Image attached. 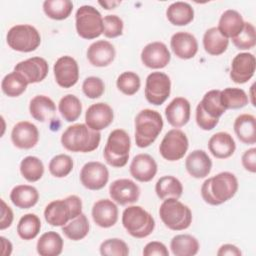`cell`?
<instances>
[{
	"instance_id": "1",
	"label": "cell",
	"mask_w": 256,
	"mask_h": 256,
	"mask_svg": "<svg viewBox=\"0 0 256 256\" xmlns=\"http://www.w3.org/2000/svg\"><path fill=\"white\" fill-rule=\"evenodd\" d=\"M237 190L238 180L236 176L231 172L224 171L203 182L201 196L207 204L217 206L230 200Z\"/></svg>"
},
{
	"instance_id": "2",
	"label": "cell",
	"mask_w": 256,
	"mask_h": 256,
	"mask_svg": "<svg viewBox=\"0 0 256 256\" xmlns=\"http://www.w3.org/2000/svg\"><path fill=\"white\" fill-rule=\"evenodd\" d=\"M100 140V132L92 130L83 123L67 127L61 136V144L71 152H92L98 148Z\"/></svg>"
},
{
	"instance_id": "3",
	"label": "cell",
	"mask_w": 256,
	"mask_h": 256,
	"mask_svg": "<svg viewBox=\"0 0 256 256\" xmlns=\"http://www.w3.org/2000/svg\"><path fill=\"white\" fill-rule=\"evenodd\" d=\"M163 129L161 114L152 109H143L135 117V142L139 148L150 146Z\"/></svg>"
},
{
	"instance_id": "4",
	"label": "cell",
	"mask_w": 256,
	"mask_h": 256,
	"mask_svg": "<svg viewBox=\"0 0 256 256\" xmlns=\"http://www.w3.org/2000/svg\"><path fill=\"white\" fill-rule=\"evenodd\" d=\"M82 213V200L77 195L50 202L44 210V218L51 226H64Z\"/></svg>"
},
{
	"instance_id": "5",
	"label": "cell",
	"mask_w": 256,
	"mask_h": 256,
	"mask_svg": "<svg viewBox=\"0 0 256 256\" xmlns=\"http://www.w3.org/2000/svg\"><path fill=\"white\" fill-rule=\"evenodd\" d=\"M159 216L163 224L173 231L185 230L192 223L190 208L176 198H167L162 202Z\"/></svg>"
},
{
	"instance_id": "6",
	"label": "cell",
	"mask_w": 256,
	"mask_h": 256,
	"mask_svg": "<svg viewBox=\"0 0 256 256\" xmlns=\"http://www.w3.org/2000/svg\"><path fill=\"white\" fill-rule=\"evenodd\" d=\"M130 148L131 140L128 133L123 129H115L108 136L103 157L110 166L121 168L128 162Z\"/></svg>"
},
{
	"instance_id": "7",
	"label": "cell",
	"mask_w": 256,
	"mask_h": 256,
	"mask_svg": "<svg viewBox=\"0 0 256 256\" xmlns=\"http://www.w3.org/2000/svg\"><path fill=\"white\" fill-rule=\"evenodd\" d=\"M122 224L126 231L135 238L149 236L155 228L152 215L141 206H128L122 213Z\"/></svg>"
},
{
	"instance_id": "8",
	"label": "cell",
	"mask_w": 256,
	"mask_h": 256,
	"mask_svg": "<svg viewBox=\"0 0 256 256\" xmlns=\"http://www.w3.org/2000/svg\"><path fill=\"white\" fill-rule=\"evenodd\" d=\"M75 26L78 35L83 39H95L103 34L101 13L91 5H83L75 14Z\"/></svg>"
},
{
	"instance_id": "9",
	"label": "cell",
	"mask_w": 256,
	"mask_h": 256,
	"mask_svg": "<svg viewBox=\"0 0 256 256\" xmlns=\"http://www.w3.org/2000/svg\"><path fill=\"white\" fill-rule=\"evenodd\" d=\"M6 41L11 49L27 53L35 51L39 47L41 36L34 26L29 24H18L8 30Z\"/></svg>"
},
{
	"instance_id": "10",
	"label": "cell",
	"mask_w": 256,
	"mask_h": 256,
	"mask_svg": "<svg viewBox=\"0 0 256 256\" xmlns=\"http://www.w3.org/2000/svg\"><path fill=\"white\" fill-rule=\"evenodd\" d=\"M188 147L189 141L186 134L175 128L165 134L160 143L159 152L168 161H178L184 157Z\"/></svg>"
},
{
	"instance_id": "11",
	"label": "cell",
	"mask_w": 256,
	"mask_h": 256,
	"mask_svg": "<svg viewBox=\"0 0 256 256\" xmlns=\"http://www.w3.org/2000/svg\"><path fill=\"white\" fill-rule=\"evenodd\" d=\"M171 92V80L163 72H152L146 78L145 98L155 106L162 105Z\"/></svg>"
},
{
	"instance_id": "12",
	"label": "cell",
	"mask_w": 256,
	"mask_h": 256,
	"mask_svg": "<svg viewBox=\"0 0 256 256\" xmlns=\"http://www.w3.org/2000/svg\"><path fill=\"white\" fill-rule=\"evenodd\" d=\"M109 180L107 167L98 161L87 162L80 171L81 184L89 190H100L105 187Z\"/></svg>"
},
{
	"instance_id": "13",
	"label": "cell",
	"mask_w": 256,
	"mask_h": 256,
	"mask_svg": "<svg viewBox=\"0 0 256 256\" xmlns=\"http://www.w3.org/2000/svg\"><path fill=\"white\" fill-rule=\"evenodd\" d=\"M53 72L57 84L62 88H70L78 82V63L71 56L65 55L58 58L53 66Z\"/></svg>"
},
{
	"instance_id": "14",
	"label": "cell",
	"mask_w": 256,
	"mask_h": 256,
	"mask_svg": "<svg viewBox=\"0 0 256 256\" xmlns=\"http://www.w3.org/2000/svg\"><path fill=\"white\" fill-rule=\"evenodd\" d=\"M49 66L47 61L42 57H32L17 63L14 71L22 75L28 84L43 81L48 74Z\"/></svg>"
},
{
	"instance_id": "15",
	"label": "cell",
	"mask_w": 256,
	"mask_h": 256,
	"mask_svg": "<svg viewBox=\"0 0 256 256\" xmlns=\"http://www.w3.org/2000/svg\"><path fill=\"white\" fill-rule=\"evenodd\" d=\"M109 195L113 201L120 205L132 204L138 201L140 188L130 179H117L110 184Z\"/></svg>"
},
{
	"instance_id": "16",
	"label": "cell",
	"mask_w": 256,
	"mask_h": 256,
	"mask_svg": "<svg viewBox=\"0 0 256 256\" xmlns=\"http://www.w3.org/2000/svg\"><path fill=\"white\" fill-rule=\"evenodd\" d=\"M255 67L256 60L252 53H239L232 60L230 78L237 84H244L253 77Z\"/></svg>"
},
{
	"instance_id": "17",
	"label": "cell",
	"mask_w": 256,
	"mask_h": 256,
	"mask_svg": "<svg viewBox=\"0 0 256 256\" xmlns=\"http://www.w3.org/2000/svg\"><path fill=\"white\" fill-rule=\"evenodd\" d=\"M171 59L170 51L163 42L155 41L147 44L141 52L142 63L151 69L166 67Z\"/></svg>"
},
{
	"instance_id": "18",
	"label": "cell",
	"mask_w": 256,
	"mask_h": 256,
	"mask_svg": "<svg viewBox=\"0 0 256 256\" xmlns=\"http://www.w3.org/2000/svg\"><path fill=\"white\" fill-rule=\"evenodd\" d=\"M114 119L113 109L104 102H98L88 107L85 113V124L95 131L107 128Z\"/></svg>"
},
{
	"instance_id": "19",
	"label": "cell",
	"mask_w": 256,
	"mask_h": 256,
	"mask_svg": "<svg viewBox=\"0 0 256 256\" xmlns=\"http://www.w3.org/2000/svg\"><path fill=\"white\" fill-rule=\"evenodd\" d=\"M11 140L19 149H31L39 141V131L36 125L28 121L16 123L11 131Z\"/></svg>"
},
{
	"instance_id": "20",
	"label": "cell",
	"mask_w": 256,
	"mask_h": 256,
	"mask_svg": "<svg viewBox=\"0 0 256 256\" xmlns=\"http://www.w3.org/2000/svg\"><path fill=\"white\" fill-rule=\"evenodd\" d=\"M91 214L95 224L101 228H110L114 226L118 220L117 205L109 199L96 201L93 204Z\"/></svg>"
},
{
	"instance_id": "21",
	"label": "cell",
	"mask_w": 256,
	"mask_h": 256,
	"mask_svg": "<svg viewBox=\"0 0 256 256\" xmlns=\"http://www.w3.org/2000/svg\"><path fill=\"white\" fill-rule=\"evenodd\" d=\"M129 170L131 176L137 181L149 182L157 173V163L149 154L141 153L134 156Z\"/></svg>"
},
{
	"instance_id": "22",
	"label": "cell",
	"mask_w": 256,
	"mask_h": 256,
	"mask_svg": "<svg viewBox=\"0 0 256 256\" xmlns=\"http://www.w3.org/2000/svg\"><path fill=\"white\" fill-rule=\"evenodd\" d=\"M116 56L114 46L106 40L93 42L87 49V59L95 67H106L110 65Z\"/></svg>"
},
{
	"instance_id": "23",
	"label": "cell",
	"mask_w": 256,
	"mask_h": 256,
	"mask_svg": "<svg viewBox=\"0 0 256 256\" xmlns=\"http://www.w3.org/2000/svg\"><path fill=\"white\" fill-rule=\"evenodd\" d=\"M170 46L173 53L180 59H191L198 51V42L194 35L180 31L172 35Z\"/></svg>"
},
{
	"instance_id": "24",
	"label": "cell",
	"mask_w": 256,
	"mask_h": 256,
	"mask_svg": "<svg viewBox=\"0 0 256 256\" xmlns=\"http://www.w3.org/2000/svg\"><path fill=\"white\" fill-rule=\"evenodd\" d=\"M190 103L186 98H174L165 108V116L168 123L175 128L186 125L190 120Z\"/></svg>"
},
{
	"instance_id": "25",
	"label": "cell",
	"mask_w": 256,
	"mask_h": 256,
	"mask_svg": "<svg viewBox=\"0 0 256 256\" xmlns=\"http://www.w3.org/2000/svg\"><path fill=\"white\" fill-rule=\"evenodd\" d=\"M185 167L190 176L201 179L209 175L212 168V161L204 150H194L186 158Z\"/></svg>"
},
{
	"instance_id": "26",
	"label": "cell",
	"mask_w": 256,
	"mask_h": 256,
	"mask_svg": "<svg viewBox=\"0 0 256 256\" xmlns=\"http://www.w3.org/2000/svg\"><path fill=\"white\" fill-rule=\"evenodd\" d=\"M208 149L218 159H226L233 155L236 144L233 137L227 132H217L208 141Z\"/></svg>"
},
{
	"instance_id": "27",
	"label": "cell",
	"mask_w": 256,
	"mask_h": 256,
	"mask_svg": "<svg viewBox=\"0 0 256 256\" xmlns=\"http://www.w3.org/2000/svg\"><path fill=\"white\" fill-rule=\"evenodd\" d=\"M244 23L243 17L238 11L228 9L220 16L217 28L226 38H234L242 31Z\"/></svg>"
},
{
	"instance_id": "28",
	"label": "cell",
	"mask_w": 256,
	"mask_h": 256,
	"mask_svg": "<svg viewBox=\"0 0 256 256\" xmlns=\"http://www.w3.org/2000/svg\"><path fill=\"white\" fill-rule=\"evenodd\" d=\"M29 112L35 120L39 122H46L54 117L56 105L48 96L37 95L30 101Z\"/></svg>"
},
{
	"instance_id": "29",
	"label": "cell",
	"mask_w": 256,
	"mask_h": 256,
	"mask_svg": "<svg viewBox=\"0 0 256 256\" xmlns=\"http://www.w3.org/2000/svg\"><path fill=\"white\" fill-rule=\"evenodd\" d=\"M234 132L244 144L256 142V119L252 114H241L234 121Z\"/></svg>"
},
{
	"instance_id": "30",
	"label": "cell",
	"mask_w": 256,
	"mask_h": 256,
	"mask_svg": "<svg viewBox=\"0 0 256 256\" xmlns=\"http://www.w3.org/2000/svg\"><path fill=\"white\" fill-rule=\"evenodd\" d=\"M10 200L20 209H29L37 204L39 193L31 185H17L10 192Z\"/></svg>"
},
{
	"instance_id": "31",
	"label": "cell",
	"mask_w": 256,
	"mask_h": 256,
	"mask_svg": "<svg viewBox=\"0 0 256 256\" xmlns=\"http://www.w3.org/2000/svg\"><path fill=\"white\" fill-rule=\"evenodd\" d=\"M63 239L55 231L45 232L37 241L36 249L41 256H58L63 250Z\"/></svg>"
},
{
	"instance_id": "32",
	"label": "cell",
	"mask_w": 256,
	"mask_h": 256,
	"mask_svg": "<svg viewBox=\"0 0 256 256\" xmlns=\"http://www.w3.org/2000/svg\"><path fill=\"white\" fill-rule=\"evenodd\" d=\"M166 17L175 26H185L194 18V9L187 2H174L166 10Z\"/></svg>"
},
{
	"instance_id": "33",
	"label": "cell",
	"mask_w": 256,
	"mask_h": 256,
	"mask_svg": "<svg viewBox=\"0 0 256 256\" xmlns=\"http://www.w3.org/2000/svg\"><path fill=\"white\" fill-rule=\"evenodd\" d=\"M229 40L223 36L217 27L209 28L203 35L204 50L213 56L223 54L228 48Z\"/></svg>"
},
{
	"instance_id": "34",
	"label": "cell",
	"mask_w": 256,
	"mask_h": 256,
	"mask_svg": "<svg viewBox=\"0 0 256 256\" xmlns=\"http://www.w3.org/2000/svg\"><path fill=\"white\" fill-rule=\"evenodd\" d=\"M198 240L190 234H178L171 239L170 248L175 256H193L199 251Z\"/></svg>"
},
{
	"instance_id": "35",
	"label": "cell",
	"mask_w": 256,
	"mask_h": 256,
	"mask_svg": "<svg viewBox=\"0 0 256 256\" xmlns=\"http://www.w3.org/2000/svg\"><path fill=\"white\" fill-rule=\"evenodd\" d=\"M155 192L159 199L167 198L179 199L183 193V186L179 179L174 176H163L158 179L155 184Z\"/></svg>"
},
{
	"instance_id": "36",
	"label": "cell",
	"mask_w": 256,
	"mask_h": 256,
	"mask_svg": "<svg viewBox=\"0 0 256 256\" xmlns=\"http://www.w3.org/2000/svg\"><path fill=\"white\" fill-rule=\"evenodd\" d=\"M202 110L211 118L218 119L225 113L226 109L224 108L221 101V90L214 89L206 92L202 100L198 103Z\"/></svg>"
},
{
	"instance_id": "37",
	"label": "cell",
	"mask_w": 256,
	"mask_h": 256,
	"mask_svg": "<svg viewBox=\"0 0 256 256\" xmlns=\"http://www.w3.org/2000/svg\"><path fill=\"white\" fill-rule=\"evenodd\" d=\"M89 221L84 213H81L76 218L70 220L62 226L63 234L70 240L78 241L85 238L89 232Z\"/></svg>"
},
{
	"instance_id": "38",
	"label": "cell",
	"mask_w": 256,
	"mask_h": 256,
	"mask_svg": "<svg viewBox=\"0 0 256 256\" xmlns=\"http://www.w3.org/2000/svg\"><path fill=\"white\" fill-rule=\"evenodd\" d=\"M41 221L40 218L33 213L23 215L17 224L18 236L23 240H32L40 232Z\"/></svg>"
},
{
	"instance_id": "39",
	"label": "cell",
	"mask_w": 256,
	"mask_h": 256,
	"mask_svg": "<svg viewBox=\"0 0 256 256\" xmlns=\"http://www.w3.org/2000/svg\"><path fill=\"white\" fill-rule=\"evenodd\" d=\"M58 109L64 120L67 122H74L81 115L82 104L77 96L67 94L60 99Z\"/></svg>"
},
{
	"instance_id": "40",
	"label": "cell",
	"mask_w": 256,
	"mask_h": 256,
	"mask_svg": "<svg viewBox=\"0 0 256 256\" xmlns=\"http://www.w3.org/2000/svg\"><path fill=\"white\" fill-rule=\"evenodd\" d=\"M73 10L70 0H46L43 2L44 13L53 20H64L68 18Z\"/></svg>"
},
{
	"instance_id": "41",
	"label": "cell",
	"mask_w": 256,
	"mask_h": 256,
	"mask_svg": "<svg viewBox=\"0 0 256 256\" xmlns=\"http://www.w3.org/2000/svg\"><path fill=\"white\" fill-rule=\"evenodd\" d=\"M27 81L18 72L13 71L4 76L1 82V88L8 97H18L25 92L27 88Z\"/></svg>"
},
{
	"instance_id": "42",
	"label": "cell",
	"mask_w": 256,
	"mask_h": 256,
	"mask_svg": "<svg viewBox=\"0 0 256 256\" xmlns=\"http://www.w3.org/2000/svg\"><path fill=\"white\" fill-rule=\"evenodd\" d=\"M20 173L28 182H36L44 174L43 162L38 157L27 156L20 163Z\"/></svg>"
},
{
	"instance_id": "43",
	"label": "cell",
	"mask_w": 256,
	"mask_h": 256,
	"mask_svg": "<svg viewBox=\"0 0 256 256\" xmlns=\"http://www.w3.org/2000/svg\"><path fill=\"white\" fill-rule=\"evenodd\" d=\"M221 101L224 108L240 109L248 104V96L243 89L228 87L221 91Z\"/></svg>"
},
{
	"instance_id": "44",
	"label": "cell",
	"mask_w": 256,
	"mask_h": 256,
	"mask_svg": "<svg viewBox=\"0 0 256 256\" xmlns=\"http://www.w3.org/2000/svg\"><path fill=\"white\" fill-rule=\"evenodd\" d=\"M73 160L67 154H58L49 162V172L56 178H63L70 174L73 169Z\"/></svg>"
},
{
	"instance_id": "45",
	"label": "cell",
	"mask_w": 256,
	"mask_h": 256,
	"mask_svg": "<svg viewBox=\"0 0 256 256\" xmlns=\"http://www.w3.org/2000/svg\"><path fill=\"white\" fill-rule=\"evenodd\" d=\"M116 86L118 90L121 91L123 94L128 96L134 95L140 89V77L138 74L132 71L123 72L118 76L116 80Z\"/></svg>"
},
{
	"instance_id": "46",
	"label": "cell",
	"mask_w": 256,
	"mask_h": 256,
	"mask_svg": "<svg viewBox=\"0 0 256 256\" xmlns=\"http://www.w3.org/2000/svg\"><path fill=\"white\" fill-rule=\"evenodd\" d=\"M232 42L239 50H249L256 44V30L252 23L245 22L242 31L234 38Z\"/></svg>"
},
{
	"instance_id": "47",
	"label": "cell",
	"mask_w": 256,
	"mask_h": 256,
	"mask_svg": "<svg viewBox=\"0 0 256 256\" xmlns=\"http://www.w3.org/2000/svg\"><path fill=\"white\" fill-rule=\"evenodd\" d=\"M100 254L105 256H127L129 254L128 245L119 238H110L100 245Z\"/></svg>"
},
{
	"instance_id": "48",
	"label": "cell",
	"mask_w": 256,
	"mask_h": 256,
	"mask_svg": "<svg viewBox=\"0 0 256 256\" xmlns=\"http://www.w3.org/2000/svg\"><path fill=\"white\" fill-rule=\"evenodd\" d=\"M82 91L86 97L90 99H96L103 95L105 91V84L101 78L96 76H89L83 81Z\"/></svg>"
},
{
	"instance_id": "49",
	"label": "cell",
	"mask_w": 256,
	"mask_h": 256,
	"mask_svg": "<svg viewBox=\"0 0 256 256\" xmlns=\"http://www.w3.org/2000/svg\"><path fill=\"white\" fill-rule=\"evenodd\" d=\"M123 21L117 15H106L103 18V34L107 38H116L123 33Z\"/></svg>"
},
{
	"instance_id": "50",
	"label": "cell",
	"mask_w": 256,
	"mask_h": 256,
	"mask_svg": "<svg viewBox=\"0 0 256 256\" xmlns=\"http://www.w3.org/2000/svg\"><path fill=\"white\" fill-rule=\"evenodd\" d=\"M195 116H196V123H197V125H198L202 130H205V131L212 130V129L215 128L216 125L219 123V120H218V119H213V118L209 117V116L202 110V108L200 107L199 104H198L197 107H196Z\"/></svg>"
},
{
	"instance_id": "51",
	"label": "cell",
	"mask_w": 256,
	"mask_h": 256,
	"mask_svg": "<svg viewBox=\"0 0 256 256\" xmlns=\"http://www.w3.org/2000/svg\"><path fill=\"white\" fill-rule=\"evenodd\" d=\"M142 253L144 256H153V255L168 256L169 255V251L167 247L162 242H159V241H151L147 243Z\"/></svg>"
},
{
	"instance_id": "52",
	"label": "cell",
	"mask_w": 256,
	"mask_h": 256,
	"mask_svg": "<svg viewBox=\"0 0 256 256\" xmlns=\"http://www.w3.org/2000/svg\"><path fill=\"white\" fill-rule=\"evenodd\" d=\"M242 165L245 170L255 173L256 172V148H250L246 150L241 158Z\"/></svg>"
},
{
	"instance_id": "53",
	"label": "cell",
	"mask_w": 256,
	"mask_h": 256,
	"mask_svg": "<svg viewBox=\"0 0 256 256\" xmlns=\"http://www.w3.org/2000/svg\"><path fill=\"white\" fill-rule=\"evenodd\" d=\"M1 220H0V229L4 230L11 226L13 222V211L12 209L5 203L3 199H1Z\"/></svg>"
},
{
	"instance_id": "54",
	"label": "cell",
	"mask_w": 256,
	"mask_h": 256,
	"mask_svg": "<svg viewBox=\"0 0 256 256\" xmlns=\"http://www.w3.org/2000/svg\"><path fill=\"white\" fill-rule=\"evenodd\" d=\"M242 252L240 249L232 244H224L222 245L219 250L217 251L218 256H224V255H230V256H240Z\"/></svg>"
},
{
	"instance_id": "55",
	"label": "cell",
	"mask_w": 256,
	"mask_h": 256,
	"mask_svg": "<svg viewBox=\"0 0 256 256\" xmlns=\"http://www.w3.org/2000/svg\"><path fill=\"white\" fill-rule=\"evenodd\" d=\"M0 240H1V245H2V250H1V254L3 256H8L11 254L12 252V243L6 239L5 237L1 236L0 237Z\"/></svg>"
},
{
	"instance_id": "56",
	"label": "cell",
	"mask_w": 256,
	"mask_h": 256,
	"mask_svg": "<svg viewBox=\"0 0 256 256\" xmlns=\"http://www.w3.org/2000/svg\"><path fill=\"white\" fill-rule=\"evenodd\" d=\"M98 3L106 10H111L114 9L117 5H119L121 1H99Z\"/></svg>"
}]
</instances>
